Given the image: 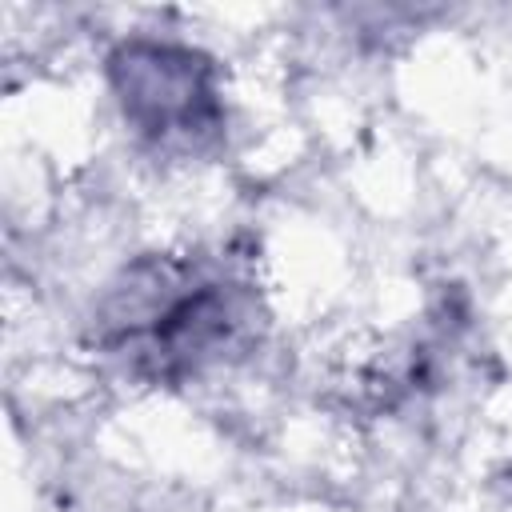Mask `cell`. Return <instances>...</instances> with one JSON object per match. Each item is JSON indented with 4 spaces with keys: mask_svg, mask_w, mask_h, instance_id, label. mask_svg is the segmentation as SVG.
Returning a JSON list of instances; mask_svg holds the SVG:
<instances>
[{
    "mask_svg": "<svg viewBox=\"0 0 512 512\" xmlns=\"http://www.w3.org/2000/svg\"><path fill=\"white\" fill-rule=\"evenodd\" d=\"M124 112L148 132H172L200 124V108H208L204 68L188 52L144 48L132 44L116 60Z\"/></svg>",
    "mask_w": 512,
    "mask_h": 512,
    "instance_id": "1",
    "label": "cell"
}]
</instances>
